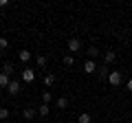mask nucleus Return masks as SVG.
<instances>
[{
  "label": "nucleus",
  "mask_w": 132,
  "mask_h": 123,
  "mask_svg": "<svg viewBox=\"0 0 132 123\" xmlns=\"http://www.w3.org/2000/svg\"><path fill=\"white\" fill-rule=\"evenodd\" d=\"M18 59H20V61H29V59H31V51H27V48L18 51Z\"/></svg>",
  "instance_id": "7"
},
{
  "label": "nucleus",
  "mask_w": 132,
  "mask_h": 123,
  "mask_svg": "<svg viewBox=\"0 0 132 123\" xmlns=\"http://www.w3.org/2000/svg\"><path fill=\"white\" fill-rule=\"evenodd\" d=\"M9 119V108H0V121Z\"/></svg>",
  "instance_id": "19"
},
{
  "label": "nucleus",
  "mask_w": 132,
  "mask_h": 123,
  "mask_svg": "<svg viewBox=\"0 0 132 123\" xmlns=\"http://www.w3.org/2000/svg\"><path fill=\"white\" fill-rule=\"evenodd\" d=\"M86 53H88V59H97V57H99V48L97 46H90Z\"/></svg>",
  "instance_id": "10"
},
{
  "label": "nucleus",
  "mask_w": 132,
  "mask_h": 123,
  "mask_svg": "<svg viewBox=\"0 0 132 123\" xmlns=\"http://www.w3.org/2000/svg\"><path fill=\"white\" fill-rule=\"evenodd\" d=\"M9 84H11L9 75H5V73H0V88H9Z\"/></svg>",
  "instance_id": "8"
},
{
  "label": "nucleus",
  "mask_w": 132,
  "mask_h": 123,
  "mask_svg": "<svg viewBox=\"0 0 132 123\" xmlns=\"http://www.w3.org/2000/svg\"><path fill=\"white\" fill-rule=\"evenodd\" d=\"M75 64V57L73 55H64V66H73Z\"/></svg>",
  "instance_id": "16"
},
{
  "label": "nucleus",
  "mask_w": 132,
  "mask_h": 123,
  "mask_svg": "<svg viewBox=\"0 0 132 123\" xmlns=\"http://www.w3.org/2000/svg\"><path fill=\"white\" fill-rule=\"evenodd\" d=\"M33 79H35V71L33 68H22V81L24 84H31Z\"/></svg>",
  "instance_id": "2"
},
{
  "label": "nucleus",
  "mask_w": 132,
  "mask_h": 123,
  "mask_svg": "<svg viewBox=\"0 0 132 123\" xmlns=\"http://www.w3.org/2000/svg\"><path fill=\"white\" fill-rule=\"evenodd\" d=\"M38 114H40V117H48V106L42 103V106L38 108Z\"/></svg>",
  "instance_id": "14"
},
{
  "label": "nucleus",
  "mask_w": 132,
  "mask_h": 123,
  "mask_svg": "<svg viewBox=\"0 0 132 123\" xmlns=\"http://www.w3.org/2000/svg\"><path fill=\"white\" fill-rule=\"evenodd\" d=\"M35 64H38L40 68H46V64H48V59H46V57H44V55H38V57H35Z\"/></svg>",
  "instance_id": "11"
},
{
  "label": "nucleus",
  "mask_w": 132,
  "mask_h": 123,
  "mask_svg": "<svg viewBox=\"0 0 132 123\" xmlns=\"http://www.w3.org/2000/svg\"><path fill=\"white\" fill-rule=\"evenodd\" d=\"M121 81H123L121 71H110V75H108V84L112 86V88H119V86H121Z\"/></svg>",
  "instance_id": "1"
},
{
  "label": "nucleus",
  "mask_w": 132,
  "mask_h": 123,
  "mask_svg": "<svg viewBox=\"0 0 132 123\" xmlns=\"http://www.w3.org/2000/svg\"><path fill=\"white\" fill-rule=\"evenodd\" d=\"M7 46H9V40H7V38H0V51H5Z\"/></svg>",
  "instance_id": "20"
},
{
  "label": "nucleus",
  "mask_w": 132,
  "mask_h": 123,
  "mask_svg": "<svg viewBox=\"0 0 132 123\" xmlns=\"http://www.w3.org/2000/svg\"><path fill=\"white\" fill-rule=\"evenodd\" d=\"M2 73H5V75H11V73H13V64H9V61H7L5 66H2Z\"/></svg>",
  "instance_id": "17"
},
{
  "label": "nucleus",
  "mask_w": 132,
  "mask_h": 123,
  "mask_svg": "<svg viewBox=\"0 0 132 123\" xmlns=\"http://www.w3.org/2000/svg\"><path fill=\"white\" fill-rule=\"evenodd\" d=\"M57 108H60V110L68 108V99H66V97H60V99H57Z\"/></svg>",
  "instance_id": "13"
},
{
  "label": "nucleus",
  "mask_w": 132,
  "mask_h": 123,
  "mask_svg": "<svg viewBox=\"0 0 132 123\" xmlns=\"http://www.w3.org/2000/svg\"><path fill=\"white\" fill-rule=\"evenodd\" d=\"M128 90L132 92V79H128Z\"/></svg>",
  "instance_id": "22"
},
{
  "label": "nucleus",
  "mask_w": 132,
  "mask_h": 123,
  "mask_svg": "<svg viewBox=\"0 0 132 123\" xmlns=\"http://www.w3.org/2000/svg\"><path fill=\"white\" fill-rule=\"evenodd\" d=\"M9 5V0H0V7H7Z\"/></svg>",
  "instance_id": "21"
},
{
  "label": "nucleus",
  "mask_w": 132,
  "mask_h": 123,
  "mask_svg": "<svg viewBox=\"0 0 132 123\" xmlns=\"http://www.w3.org/2000/svg\"><path fill=\"white\" fill-rule=\"evenodd\" d=\"M51 101H53V95H51V92H48V90H46V92H44V95H42V103H51Z\"/></svg>",
  "instance_id": "15"
},
{
  "label": "nucleus",
  "mask_w": 132,
  "mask_h": 123,
  "mask_svg": "<svg viewBox=\"0 0 132 123\" xmlns=\"http://www.w3.org/2000/svg\"><path fill=\"white\" fill-rule=\"evenodd\" d=\"M114 59H117L114 51H106V53H104V64H106V66H110V64H112Z\"/></svg>",
  "instance_id": "6"
},
{
  "label": "nucleus",
  "mask_w": 132,
  "mask_h": 123,
  "mask_svg": "<svg viewBox=\"0 0 132 123\" xmlns=\"http://www.w3.org/2000/svg\"><path fill=\"white\" fill-rule=\"evenodd\" d=\"M97 71H99V66L95 64V59H86V64H84V73H88V75H95Z\"/></svg>",
  "instance_id": "3"
},
{
  "label": "nucleus",
  "mask_w": 132,
  "mask_h": 123,
  "mask_svg": "<svg viewBox=\"0 0 132 123\" xmlns=\"http://www.w3.org/2000/svg\"><path fill=\"white\" fill-rule=\"evenodd\" d=\"M68 51H71V53H79L81 51V42L77 38H71V40H68Z\"/></svg>",
  "instance_id": "5"
},
{
  "label": "nucleus",
  "mask_w": 132,
  "mask_h": 123,
  "mask_svg": "<svg viewBox=\"0 0 132 123\" xmlns=\"http://www.w3.org/2000/svg\"><path fill=\"white\" fill-rule=\"evenodd\" d=\"M20 90H22V84H20V81H11V84H9V88H7V92H9V95H20Z\"/></svg>",
  "instance_id": "4"
},
{
  "label": "nucleus",
  "mask_w": 132,
  "mask_h": 123,
  "mask_svg": "<svg viewBox=\"0 0 132 123\" xmlns=\"http://www.w3.org/2000/svg\"><path fill=\"white\" fill-rule=\"evenodd\" d=\"M22 117L27 119V121H31V119L35 117V110H33V108H24V110H22Z\"/></svg>",
  "instance_id": "9"
},
{
  "label": "nucleus",
  "mask_w": 132,
  "mask_h": 123,
  "mask_svg": "<svg viewBox=\"0 0 132 123\" xmlns=\"http://www.w3.org/2000/svg\"><path fill=\"white\" fill-rule=\"evenodd\" d=\"M55 84V75H46L44 77V86H53Z\"/></svg>",
  "instance_id": "18"
},
{
  "label": "nucleus",
  "mask_w": 132,
  "mask_h": 123,
  "mask_svg": "<svg viewBox=\"0 0 132 123\" xmlns=\"http://www.w3.org/2000/svg\"><path fill=\"white\" fill-rule=\"evenodd\" d=\"M90 121H93V117H90L88 112H81L79 119H77V123H90Z\"/></svg>",
  "instance_id": "12"
}]
</instances>
